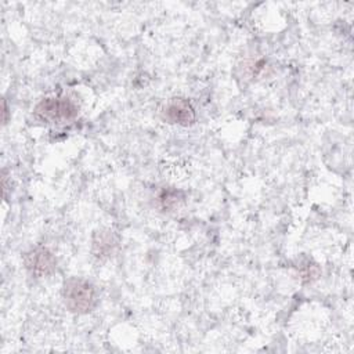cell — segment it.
Returning a JSON list of instances; mask_svg holds the SVG:
<instances>
[{
	"instance_id": "6da1fadb",
	"label": "cell",
	"mask_w": 354,
	"mask_h": 354,
	"mask_svg": "<svg viewBox=\"0 0 354 354\" xmlns=\"http://www.w3.org/2000/svg\"><path fill=\"white\" fill-rule=\"evenodd\" d=\"M62 299L69 311L86 314L95 307L97 293L88 281L73 277L64 282Z\"/></svg>"
},
{
	"instance_id": "7a4b0ae2",
	"label": "cell",
	"mask_w": 354,
	"mask_h": 354,
	"mask_svg": "<svg viewBox=\"0 0 354 354\" xmlns=\"http://www.w3.org/2000/svg\"><path fill=\"white\" fill-rule=\"evenodd\" d=\"M79 112L76 104L65 97H48L35 106V116L43 122L61 123L73 119Z\"/></svg>"
},
{
	"instance_id": "3957f363",
	"label": "cell",
	"mask_w": 354,
	"mask_h": 354,
	"mask_svg": "<svg viewBox=\"0 0 354 354\" xmlns=\"http://www.w3.org/2000/svg\"><path fill=\"white\" fill-rule=\"evenodd\" d=\"M24 264L32 277L41 278L54 272L57 260L50 249L46 246H36L25 253Z\"/></svg>"
},
{
	"instance_id": "277c9868",
	"label": "cell",
	"mask_w": 354,
	"mask_h": 354,
	"mask_svg": "<svg viewBox=\"0 0 354 354\" xmlns=\"http://www.w3.org/2000/svg\"><path fill=\"white\" fill-rule=\"evenodd\" d=\"M160 118L170 124L189 126L195 122L196 115L194 106L188 100L171 98L163 105L160 111Z\"/></svg>"
},
{
	"instance_id": "5b68a950",
	"label": "cell",
	"mask_w": 354,
	"mask_h": 354,
	"mask_svg": "<svg viewBox=\"0 0 354 354\" xmlns=\"http://www.w3.org/2000/svg\"><path fill=\"white\" fill-rule=\"evenodd\" d=\"M118 245H119V239L112 231L100 230V231H95L93 236L91 250L97 259L105 260L115 253Z\"/></svg>"
},
{
	"instance_id": "8992f818",
	"label": "cell",
	"mask_w": 354,
	"mask_h": 354,
	"mask_svg": "<svg viewBox=\"0 0 354 354\" xmlns=\"http://www.w3.org/2000/svg\"><path fill=\"white\" fill-rule=\"evenodd\" d=\"M297 270H299V274H300V278L303 279V282H313L319 275V267L315 263H313L311 260L300 261Z\"/></svg>"
},
{
	"instance_id": "52a82bcc",
	"label": "cell",
	"mask_w": 354,
	"mask_h": 354,
	"mask_svg": "<svg viewBox=\"0 0 354 354\" xmlns=\"http://www.w3.org/2000/svg\"><path fill=\"white\" fill-rule=\"evenodd\" d=\"M159 202H160V206L163 209H170L173 207L177 201H178V192L176 191H163L160 195H159Z\"/></svg>"
},
{
	"instance_id": "ba28073f",
	"label": "cell",
	"mask_w": 354,
	"mask_h": 354,
	"mask_svg": "<svg viewBox=\"0 0 354 354\" xmlns=\"http://www.w3.org/2000/svg\"><path fill=\"white\" fill-rule=\"evenodd\" d=\"M8 122V106H7V101H3V123L6 124Z\"/></svg>"
}]
</instances>
